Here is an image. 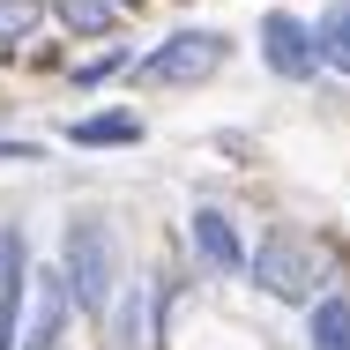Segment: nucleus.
<instances>
[{
  "label": "nucleus",
  "instance_id": "obj_4",
  "mask_svg": "<svg viewBox=\"0 0 350 350\" xmlns=\"http://www.w3.org/2000/svg\"><path fill=\"white\" fill-rule=\"evenodd\" d=\"M68 313H75L68 276H60V269H30V306H23V343L15 350H60Z\"/></svg>",
  "mask_w": 350,
  "mask_h": 350
},
{
  "label": "nucleus",
  "instance_id": "obj_16",
  "mask_svg": "<svg viewBox=\"0 0 350 350\" xmlns=\"http://www.w3.org/2000/svg\"><path fill=\"white\" fill-rule=\"evenodd\" d=\"M120 8H127V0H120Z\"/></svg>",
  "mask_w": 350,
  "mask_h": 350
},
{
  "label": "nucleus",
  "instance_id": "obj_6",
  "mask_svg": "<svg viewBox=\"0 0 350 350\" xmlns=\"http://www.w3.org/2000/svg\"><path fill=\"white\" fill-rule=\"evenodd\" d=\"M23 306H30V239L23 224L0 231V350L23 343Z\"/></svg>",
  "mask_w": 350,
  "mask_h": 350
},
{
  "label": "nucleus",
  "instance_id": "obj_12",
  "mask_svg": "<svg viewBox=\"0 0 350 350\" xmlns=\"http://www.w3.org/2000/svg\"><path fill=\"white\" fill-rule=\"evenodd\" d=\"M53 15H60V30H75V38H112L120 30V0H53Z\"/></svg>",
  "mask_w": 350,
  "mask_h": 350
},
{
  "label": "nucleus",
  "instance_id": "obj_13",
  "mask_svg": "<svg viewBox=\"0 0 350 350\" xmlns=\"http://www.w3.org/2000/svg\"><path fill=\"white\" fill-rule=\"evenodd\" d=\"M45 23V0H0V45H23Z\"/></svg>",
  "mask_w": 350,
  "mask_h": 350
},
{
  "label": "nucleus",
  "instance_id": "obj_9",
  "mask_svg": "<svg viewBox=\"0 0 350 350\" xmlns=\"http://www.w3.org/2000/svg\"><path fill=\"white\" fill-rule=\"evenodd\" d=\"M105 321H112V350H142L149 343V283H120Z\"/></svg>",
  "mask_w": 350,
  "mask_h": 350
},
{
  "label": "nucleus",
  "instance_id": "obj_7",
  "mask_svg": "<svg viewBox=\"0 0 350 350\" xmlns=\"http://www.w3.org/2000/svg\"><path fill=\"white\" fill-rule=\"evenodd\" d=\"M187 239H194V261H202L209 276H239V269H246V239H239L231 209L202 202V209L187 216Z\"/></svg>",
  "mask_w": 350,
  "mask_h": 350
},
{
  "label": "nucleus",
  "instance_id": "obj_3",
  "mask_svg": "<svg viewBox=\"0 0 350 350\" xmlns=\"http://www.w3.org/2000/svg\"><path fill=\"white\" fill-rule=\"evenodd\" d=\"M224 60H231V38H224V30H172L157 53L135 60V82H149V90H194V82H209Z\"/></svg>",
  "mask_w": 350,
  "mask_h": 350
},
{
  "label": "nucleus",
  "instance_id": "obj_5",
  "mask_svg": "<svg viewBox=\"0 0 350 350\" xmlns=\"http://www.w3.org/2000/svg\"><path fill=\"white\" fill-rule=\"evenodd\" d=\"M261 60H269V75H283V82H313V75H321V53H313V23H298L291 8L261 15Z\"/></svg>",
  "mask_w": 350,
  "mask_h": 350
},
{
  "label": "nucleus",
  "instance_id": "obj_1",
  "mask_svg": "<svg viewBox=\"0 0 350 350\" xmlns=\"http://www.w3.org/2000/svg\"><path fill=\"white\" fill-rule=\"evenodd\" d=\"M246 276L261 283L269 298H283V306H313L321 283L336 276V261H328V246H321L313 231H298V224H269V239L246 254Z\"/></svg>",
  "mask_w": 350,
  "mask_h": 350
},
{
  "label": "nucleus",
  "instance_id": "obj_14",
  "mask_svg": "<svg viewBox=\"0 0 350 350\" xmlns=\"http://www.w3.org/2000/svg\"><path fill=\"white\" fill-rule=\"evenodd\" d=\"M127 68H135V53H127V45H105V53H90V60L75 68V82L97 90V82H112V75H127Z\"/></svg>",
  "mask_w": 350,
  "mask_h": 350
},
{
  "label": "nucleus",
  "instance_id": "obj_2",
  "mask_svg": "<svg viewBox=\"0 0 350 350\" xmlns=\"http://www.w3.org/2000/svg\"><path fill=\"white\" fill-rule=\"evenodd\" d=\"M60 276L75 291V313H90V321H105L112 313V298H120V239H112V224L105 216H75L68 239H60Z\"/></svg>",
  "mask_w": 350,
  "mask_h": 350
},
{
  "label": "nucleus",
  "instance_id": "obj_8",
  "mask_svg": "<svg viewBox=\"0 0 350 350\" xmlns=\"http://www.w3.org/2000/svg\"><path fill=\"white\" fill-rule=\"evenodd\" d=\"M306 343L313 350H350V298L343 291H321L306 306Z\"/></svg>",
  "mask_w": 350,
  "mask_h": 350
},
{
  "label": "nucleus",
  "instance_id": "obj_15",
  "mask_svg": "<svg viewBox=\"0 0 350 350\" xmlns=\"http://www.w3.org/2000/svg\"><path fill=\"white\" fill-rule=\"evenodd\" d=\"M38 157V142H0V164H30Z\"/></svg>",
  "mask_w": 350,
  "mask_h": 350
},
{
  "label": "nucleus",
  "instance_id": "obj_11",
  "mask_svg": "<svg viewBox=\"0 0 350 350\" xmlns=\"http://www.w3.org/2000/svg\"><path fill=\"white\" fill-rule=\"evenodd\" d=\"M313 53H321V68L350 75V0H328L313 15Z\"/></svg>",
  "mask_w": 350,
  "mask_h": 350
},
{
  "label": "nucleus",
  "instance_id": "obj_10",
  "mask_svg": "<svg viewBox=\"0 0 350 350\" xmlns=\"http://www.w3.org/2000/svg\"><path fill=\"white\" fill-rule=\"evenodd\" d=\"M68 142H75V149H135L142 120H135V112H90V120L68 127Z\"/></svg>",
  "mask_w": 350,
  "mask_h": 350
}]
</instances>
